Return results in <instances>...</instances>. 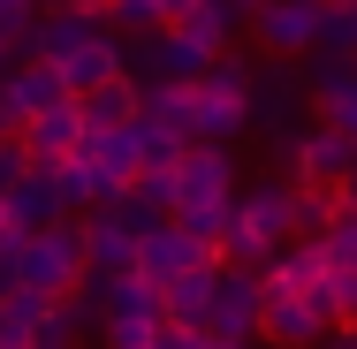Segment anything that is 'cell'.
Masks as SVG:
<instances>
[{
  "instance_id": "cell-1",
  "label": "cell",
  "mask_w": 357,
  "mask_h": 349,
  "mask_svg": "<svg viewBox=\"0 0 357 349\" xmlns=\"http://www.w3.org/2000/svg\"><path fill=\"white\" fill-rule=\"evenodd\" d=\"M289 235H296V175H274V183H251V190L236 198V220H228V235H220V258L266 266Z\"/></svg>"
},
{
  "instance_id": "cell-2",
  "label": "cell",
  "mask_w": 357,
  "mask_h": 349,
  "mask_svg": "<svg viewBox=\"0 0 357 349\" xmlns=\"http://www.w3.org/2000/svg\"><path fill=\"white\" fill-rule=\"evenodd\" d=\"M91 266V251H84V220L61 212L54 228H31L23 235V251H15V281L23 288H46V296H69L76 281Z\"/></svg>"
},
{
  "instance_id": "cell-3",
  "label": "cell",
  "mask_w": 357,
  "mask_h": 349,
  "mask_svg": "<svg viewBox=\"0 0 357 349\" xmlns=\"http://www.w3.org/2000/svg\"><path fill=\"white\" fill-rule=\"evenodd\" d=\"M251 76H259V61H243L236 46L213 54V69L190 84V91H198V137L236 144L243 130H251Z\"/></svg>"
},
{
  "instance_id": "cell-4",
  "label": "cell",
  "mask_w": 357,
  "mask_h": 349,
  "mask_svg": "<svg viewBox=\"0 0 357 349\" xmlns=\"http://www.w3.org/2000/svg\"><path fill=\"white\" fill-rule=\"evenodd\" d=\"M259 304H266L259 274L236 266V258H220V266H213V311H206V334H213V342H259Z\"/></svg>"
},
{
  "instance_id": "cell-5",
  "label": "cell",
  "mask_w": 357,
  "mask_h": 349,
  "mask_svg": "<svg viewBox=\"0 0 357 349\" xmlns=\"http://www.w3.org/2000/svg\"><path fill=\"white\" fill-rule=\"evenodd\" d=\"M335 334V319L304 296V288H266V304H259V342L274 349H319Z\"/></svg>"
},
{
  "instance_id": "cell-6",
  "label": "cell",
  "mask_w": 357,
  "mask_h": 349,
  "mask_svg": "<svg viewBox=\"0 0 357 349\" xmlns=\"http://www.w3.org/2000/svg\"><path fill=\"white\" fill-rule=\"evenodd\" d=\"M251 38L274 61H304L319 46V0H266V8H251Z\"/></svg>"
},
{
  "instance_id": "cell-7",
  "label": "cell",
  "mask_w": 357,
  "mask_h": 349,
  "mask_svg": "<svg viewBox=\"0 0 357 349\" xmlns=\"http://www.w3.org/2000/svg\"><path fill=\"white\" fill-rule=\"evenodd\" d=\"M213 258H220V251H213V243H198L175 212H167L160 228H144V235H137V274L152 281V288H167L175 274H190V266H213Z\"/></svg>"
},
{
  "instance_id": "cell-8",
  "label": "cell",
  "mask_w": 357,
  "mask_h": 349,
  "mask_svg": "<svg viewBox=\"0 0 357 349\" xmlns=\"http://www.w3.org/2000/svg\"><path fill=\"white\" fill-rule=\"evenodd\" d=\"M175 212L183 205H206V198H236V152L213 137H190L183 144V160H175Z\"/></svg>"
},
{
  "instance_id": "cell-9",
  "label": "cell",
  "mask_w": 357,
  "mask_h": 349,
  "mask_svg": "<svg viewBox=\"0 0 357 349\" xmlns=\"http://www.w3.org/2000/svg\"><path fill=\"white\" fill-rule=\"evenodd\" d=\"M91 31H99V15H84L69 0H38V15H31V31H23L15 54H31V61H69Z\"/></svg>"
},
{
  "instance_id": "cell-10",
  "label": "cell",
  "mask_w": 357,
  "mask_h": 349,
  "mask_svg": "<svg viewBox=\"0 0 357 349\" xmlns=\"http://www.w3.org/2000/svg\"><path fill=\"white\" fill-rule=\"evenodd\" d=\"M304 91H312V114H319L327 130H350L357 137V61L319 54V61L304 69Z\"/></svg>"
},
{
  "instance_id": "cell-11",
  "label": "cell",
  "mask_w": 357,
  "mask_h": 349,
  "mask_svg": "<svg viewBox=\"0 0 357 349\" xmlns=\"http://www.w3.org/2000/svg\"><path fill=\"white\" fill-rule=\"evenodd\" d=\"M15 137H23V152H31V160H69L76 144H84V99L69 91V99L38 107V114H31Z\"/></svg>"
},
{
  "instance_id": "cell-12",
  "label": "cell",
  "mask_w": 357,
  "mask_h": 349,
  "mask_svg": "<svg viewBox=\"0 0 357 349\" xmlns=\"http://www.w3.org/2000/svg\"><path fill=\"white\" fill-rule=\"evenodd\" d=\"M296 99H312L304 91V69H289V61H259L251 76V130H274V122H296Z\"/></svg>"
},
{
  "instance_id": "cell-13",
  "label": "cell",
  "mask_w": 357,
  "mask_h": 349,
  "mask_svg": "<svg viewBox=\"0 0 357 349\" xmlns=\"http://www.w3.org/2000/svg\"><path fill=\"white\" fill-rule=\"evenodd\" d=\"M84 251L91 266H114V274H137V228L122 220V205H84Z\"/></svg>"
},
{
  "instance_id": "cell-14",
  "label": "cell",
  "mask_w": 357,
  "mask_h": 349,
  "mask_svg": "<svg viewBox=\"0 0 357 349\" xmlns=\"http://www.w3.org/2000/svg\"><path fill=\"white\" fill-rule=\"evenodd\" d=\"M160 319H167V296H160L144 274H122V281H114V296H107L99 334H152Z\"/></svg>"
},
{
  "instance_id": "cell-15",
  "label": "cell",
  "mask_w": 357,
  "mask_h": 349,
  "mask_svg": "<svg viewBox=\"0 0 357 349\" xmlns=\"http://www.w3.org/2000/svg\"><path fill=\"white\" fill-rule=\"evenodd\" d=\"M8 212H15V228H54L69 198H61V183H54V160H31L23 167V183L8 190Z\"/></svg>"
},
{
  "instance_id": "cell-16",
  "label": "cell",
  "mask_w": 357,
  "mask_h": 349,
  "mask_svg": "<svg viewBox=\"0 0 357 349\" xmlns=\"http://www.w3.org/2000/svg\"><path fill=\"white\" fill-rule=\"evenodd\" d=\"M350 160H357V137L350 130H327L319 114H312V130H304V160H296V183H342L350 175Z\"/></svg>"
},
{
  "instance_id": "cell-17",
  "label": "cell",
  "mask_w": 357,
  "mask_h": 349,
  "mask_svg": "<svg viewBox=\"0 0 357 349\" xmlns=\"http://www.w3.org/2000/svg\"><path fill=\"white\" fill-rule=\"evenodd\" d=\"M107 76H130V46L99 23V31L69 54V61H61V84H69V91H91V84H107Z\"/></svg>"
},
{
  "instance_id": "cell-18",
  "label": "cell",
  "mask_w": 357,
  "mask_h": 349,
  "mask_svg": "<svg viewBox=\"0 0 357 349\" xmlns=\"http://www.w3.org/2000/svg\"><path fill=\"white\" fill-rule=\"evenodd\" d=\"M76 152H84L107 183H122V190L137 183V167H144V160H137V122H122V130H84V144H76Z\"/></svg>"
},
{
  "instance_id": "cell-19",
  "label": "cell",
  "mask_w": 357,
  "mask_h": 349,
  "mask_svg": "<svg viewBox=\"0 0 357 349\" xmlns=\"http://www.w3.org/2000/svg\"><path fill=\"white\" fill-rule=\"evenodd\" d=\"M76 99H84V130H122V122H137L144 84L137 76H107V84H91V91H76Z\"/></svg>"
},
{
  "instance_id": "cell-20",
  "label": "cell",
  "mask_w": 357,
  "mask_h": 349,
  "mask_svg": "<svg viewBox=\"0 0 357 349\" xmlns=\"http://www.w3.org/2000/svg\"><path fill=\"white\" fill-rule=\"evenodd\" d=\"M213 266H220V258H213ZM213 266H190V274H175L167 288H160L175 327H206V311H213Z\"/></svg>"
},
{
  "instance_id": "cell-21",
  "label": "cell",
  "mask_w": 357,
  "mask_h": 349,
  "mask_svg": "<svg viewBox=\"0 0 357 349\" xmlns=\"http://www.w3.org/2000/svg\"><path fill=\"white\" fill-rule=\"evenodd\" d=\"M236 23H243V15H236L228 0H190V8L175 15V31H190L206 54H228V46H236Z\"/></svg>"
},
{
  "instance_id": "cell-22",
  "label": "cell",
  "mask_w": 357,
  "mask_h": 349,
  "mask_svg": "<svg viewBox=\"0 0 357 349\" xmlns=\"http://www.w3.org/2000/svg\"><path fill=\"white\" fill-rule=\"evenodd\" d=\"M144 122H160V130H183V137H198V91L190 84H144Z\"/></svg>"
},
{
  "instance_id": "cell-23",
  "label": "cell",
  "mask_w": 357,
  "mask_h": 349,
  "mask_svg": "<svg viewBox=\"0 0 357 349\" xmlns=\"http://www.w3.org/2000/svg\"><path fill=\"white\" fill-rule=\"evenodd\" d=\"M312 54L357 61V0H319V46H312Z\"/></svg>"
},
{
  "instance_id": "cell-24",
  "label": "cell",
  "mask_w": 357,
  "mask_h": 349,
  "mask_svg": "<svg viewBox=\"0 0 357 349\" xmlns=\"http://www.w3.org/2000/svg\"><path fill=\"white\" fill-rule=\"evenodd\" d=\"M46 311H54V296H46V288H23V281H15V288H0V334H31Z\"/></svg>"
},
{
  "instance_id": "cell-25",
  "label": "cell",
  "mask_w": 357,
  "mask_h": 349,
  "mask_svg": "<svg viewBox=\"0 0 357 349\" xmlns=\"http://www.w3.org/2000/svg\"><path fill=\"white\" fill-rule=\"evenodd\" d=\"M175 220H183L198 243H213V251H220V235H228V220H236V198H206V205H183Z\"/></svg>"
},
{
  "instance_id": "cell-26",
  "label": "cell",
  "mask_w": 357,
  "mask_h": 349,
  "mask_svg": "<svg viewBox=\"0 0 357 349\" xmlns=\"http://www.w3.org/2000/svg\"><path fill=\"white\" fill-rule=\"evenodd\" d=\"M183 144H190L183 130H160V122H144V114H137V160H144V167H175Z\"/></svg>"
},
{
  "instance_id": "cell-27",
  "label": "cell",
  "mask_w": 357,
  "mask_h": 349,
  "mask_svg": "<svg viewBox=\"0 0 357 349\" xmlns=\"http://www.w3.org/2000/svg\"><path fill=\"white\" fill-rule=\"evenodd\" d=\"M335 205H342V198H335L327 183H296V235H319V228L335 220Z\"/></svg>"
},
{
  "instance_id": "cell-28",
  "label": "cell",
  "mask_w": 357,
  "mask_h": 349,
  "mask_svg": "<svg viewBox=\"0 0 357 349\" xmlns=\"http://www.w3.org/2000/svg\"><path fill=\"white\" fill-rule=\"evenodd\" d=\"M319 243H327L335 266H357V205H335V220L319 228Z\"/></svg>"
},
{
  "instance_id": "cell-29",
  "label": "cell",
  "mask_w": 357,
  "mask_h": 349,
  "mask_svg": "<svg viewBox=\"0 0 357 349\" xmlns=\"http://www.w3.org/2000/svg\"><path fill=\"white\" fill-rule=\"evenodd\" d=\"M107 23H122V31H167V8L160 0H114Z\"/></svg>"
},
{
  "instance_id": "cell-30",
  "label": "cell",
  "mask_w": 357,
  "mask_h": 349,
  "mask_svg": "<svg viewBox=\"0 0 357 349\" xmlns=\"http://www.w3.org/2000/svg\"><path fill=\"white\" fill-rule=\"evenodd\" d=\"M31 15H38V0H0V46H8V54L23 46V31H31Z\"/></svg>"
},
{
  "instance_id": "cell-31",
  "label": "cell",
  "mask_w": 357,
  "mask_h": 349,
  "mask_svg": "<svg viewBox=\"0 0 357 349\" xmlns=\"http://www.w3.org/2000/svg\"><path fill=\"white\" fill-rule=\"evenodd\" d=\"M152 349H213V334H206V327H175V319H160V327H152Z\"/></svg>"
},
{
  "instance_id": "cell-32",
  "label": "cell",
  "mask_w": 357,
  "mask_h": 349,
  "mask_svg": "<svg viewBox=\"0 0 357 349\" xmlns=\"http://www.w3.org/2000/svg\"><path fill=\"white\" fill-rule=\"evenodd\" d=\"M23 167H31V152H23V137H0V198L23 183Z\"/></svg>"
},
{
  "instance_id": "cell-33",
  "label": "cell",
  "mask_w": 357,
  "mask_h": 349,
  "mask_svg": "<svg viewBox=\"0 0 357 349\" xmlns=\"http://www.w3.org/2000/svg\"><path fill=\"white\" fill-rule=\"evenodd\" d=\"M23 342H31V349H76V334L61 327V319H54V311H46V319H38V327H31Z\"/></svg>"
},
{
  "instance_id": "cell-34",
  "label": "cell",
  "mask_w": 357,
  "mask_h": 349,
  "mask_svg": "<svg viewBox=\"0 0 357 349\" xmlns=\"http://www.w3.org/2000/svg\"><path fill=\"white\" fill-rule=\"evenodd\" d=\"M335 198H342V205H357V160H350V175L335 183Z\"/></svg>"
},
{
  "instance_id": "cell-35",
  "label": "cell",
  "mask_w": 357,
  "mask_h": 349,
  "mask_svg": "<svg viewBox=\"0 0 357 349\" xmlns=\"http://www.w3.org/2000/svg\"><path fill=\"white\" fill-rule=\"evenodd\" d=\"M107 349H152V334H107Z\"/></svg>"
},
{
  "instance_id": "cell-36",
  "label": "cell",
  "mask_w": 357,
  "mask_h": 349,
  "mask_svg": "<svg viewBox=\"0 0 357 349\" xmlns=\"http://www.w3.org/2000/svg\"><path fill=\"white\" fill-rule=\"evenodd\" d=\"M69 8H84V15H99V23L114 15V0H69Z\"/></svg>"
},
{
  "instance_id": "cell-37",
  "label": "cell",
  "mask_w": 357,
  "mask_h": 349,
  "mask_svg": "<svg viewBox=\"0 0 357 349\" xmlns=\"http://www.w3.org/2000/svg\"><path fill=\"white\" fill-rule=\"evenodd\" d=\"M0 288H15V258H0Z\"/></svg>"
},
{
  "instance_id": "cell-38",
  "label": "cell",
  "mask_w": 357,
  "mask_h": 349,
  "mask_svg": "<svg viewBox=\"0 0 357 349\" xmlns=\"http://www.w3.org/2000/svg\"><path fill=\"white\" fill-rule=\"evenodd\" d=\"M160 8H167V23H175V15H183V8H190V0H160Z\"/></svg>"
},
{
  "instance_id": "cell-39",
  "label": "cell",
  "mask_w": 357,
  "mask_h": 349,
  "mask_svg": "<svg viewBox=\"0 0 357 349\" xmlns=\"http://www.w3.org/2000/svg\"><path fill=\"white\" fill-rule=\"evenodd\" d=\"M0 349H31V342H23V334H0Z\"/></svg>"
},
{
  "instance_id": "cell-40",
  "label": "cell",
  "mask_w": 357,
  "mask_h": 349,
  "mask_svg": "<svg viewBox=\"0 0 357 349\" xmlns=\"http://www.w3.org/2000/svg\"><path fill=\"white\" fill-rule=\"evenodd\" d=\"M213 349H251V342H213Z\"/></svg>"
},
{
  "instance_id": "cell-41",
  "label": "cell",
  "mask_w": 357,
  "mask_h": 349,
  "mask_svg": "<svg viewBox=\"0 0 357 349\" xmlns=\"http://www.w3.org/2000/svg\"><path fill=\"white\" fill-rule=\"evenodd\" d=\"M0 137H15V130H0Z\"/></svg>"
}]
</instances>
